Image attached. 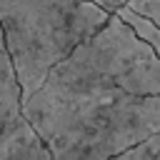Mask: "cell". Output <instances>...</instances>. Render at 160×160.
Segmentation results:
<instances>
[{"mask_svg": "<svg viewBox=\"0 0 160 160\" xmlns=\"http://www.w3.org/2000/svg\"><path fill=\"white\" fill-rule=\"evenodd\" d=\"M22 115L50 160H112L160 135V55L115 12L50 70Z\"/></svg>", "mask_w": 160, "mask_h": 160, "instance_id": "obj_1", "label": "cell"}, {"mask_svg": "<svg viewBox=\"0 0 160 160\" xmlns=\"http://www.w3.org/2000/svg\"><path fill=\"white\" fill-rule=\"evenodd\" d=\"M112 15L92 0H0V30L22 102L42 88L55 65L98 35Z\"/></svg>", "mask_w": 160, "mask_h": 160, "instance_id": "obj_2", "label": "cell"}, {"mask_svg": "<svg viewBox=\"0 0 160 160\" xmlns=\"http://www.w3.org/2000/svg\"><path fill=\"white\" fill-rule=\"evenodd\" d=\"M0 160H50L22 115V92L8 52H0Z\"/></svg>", "mask_w": 160, "mask_h": 160, "instance_id": "obj_3", "label": "cell"}, {"mask_svg": "<svg viewBox=\"0 0 160 160\" xmlns=\"http://www.w3.org/2000/svg\"><path fill=\"white\" fill-rule=\"evenodd\" d=\"M158 155H160V135L150 138L148 142H142V145H138V148H132V150H128L112 160H155Z\"/></svg>", "mask_w": 160, "mask_h": 160, "instance_id": "obj_4", "label": "cell"}, {"mask_svg": "<svg viewBox=\"0 0 160 160\" xmlns=\"http://www.w3.org/2000/svg\"><path fill=\"white\" fill-rule=\"evenodd\" d=\"M128 10H132L140 18H148L150 22H155L160 28V0H135L130 5H125Z\"/></svg>", "mask_w": 160, "mask_h": 160, "instance_id": "obj_5", "label": "cell"}, {"mask_svg": "<svg viewBox=\"0 0 160 160\" xmlns=\"http://www.w3.org/2000/svg\"><path fill=\"white\" fill-rule=\"evenodd\" d=\"M92 2L100 5V8H105V10H110V12H118L120 8H125V5H130L135 0H92Z\"/></svg>", "mask_w": 160, "mask_h": 160, "instance_id": "obj_6", "label": "cell"}, {"mask_svg": "<svg viewBox=\"0 0 160 160\" xmlns=\"http://www.w3.org/2000/svg\"><path fill=\"white\" fill-rule=\"evenodd\" d=\"M0 52H5V40H2V30H0Z\"/></svg>", "mask_w": 160, "mask_h": 160, "instance_id": "obj_7", "label": "cell"}, {"mask_svg": "<svg viewBox=\"0 0 160 160\" xmlns=\"http://www.w3.org/2000/svg\"><path fill=\"white\" fill-rule=\"evenodd\" d=\"M155 160H160V155H158V158H155Z\"/></svg>", "mask_w": 160, "mask_h": 160, "instance_id": "obj_8", "label": "cell"}]
</instances>
